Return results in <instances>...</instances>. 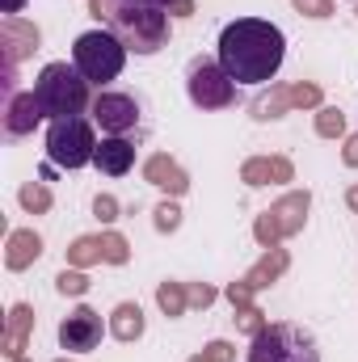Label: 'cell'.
Here are the masks:
<instances>
[{
  "instance_id": "34",
  "label": "cell",
  "mask_w": 358,
  "mask_h": 362,
  "mask_svg": "<svg viewBox=\"0 0 358 362\" xmlns=\"http://www.w3.org/2000/svg\"><path fill=\"white\" fill-rule=\"evenodd\" d=\"M169 13H173V17H190V13H194V0H173Z\"/></svg>"
},
{
  "instance_id": "39",
  "label": "cell",
  "mask_w": 358,
  "mask_h": 362,
  "mask_svg": "<svg viewBox=\"0 0 358 362\" xmlns=\"http://www.w3.org/2000/svg\"><path fill=\"white\" fill-rule=\"evenodd\" d=\"M17 362H25V358H17Z\"/></svg>"
},
{
  "instance_id": "26",
  "label": "cell",
  "mask_w": 358,
  "mask_h": 362,
  "mask_svg": "<svg viewBox=\"0 0 358 362\" xmlns=\"http://www.w3.org/2000/svg\"><path fill=\"white\" fill-rule=\"evenodd\" d=\"M232 320H236V329H245L249 337H258V333L266 329V312H258L253 303H249V308H236V316H232Z\"/></svg>"
},
{
  "instance_id": "9",
  "label": "cell",
  "mask_w": 358,
  "mask_h": 362,
  "mask_svg": "<svg viewBox=\"0 0 358 362\" xmlns=\"http://www.w3.org/2000/svg\"><path fill=\"white\" fill-rule=\"evenodd\" d=\"M253 118L258 122H270V118H282L287 110H321V89L316 85H270L266 93L253 97Z\"/></svg>"
},
{
  "instance_id": "20",
  "label": "cell",
  "mask_w": 358,
  "mask_h": 362,
  "mask_svg": "<svg viewBox=\"0 0 358 362\" xmlns=\"http://www.w3.org/2000/svg\"><path fill=\"white\" fill-rule=\"evenodd\" d=\"M110 333L118 341H139L144 337V312H139V303H118L114 316H110Z\"/></svg>"
},
{
  "instance_id": "11",
  "label": "cell",
  "mask_w": 358,
  "mask_h": 362,
  "mask_svg": "<svg viewBox=\"0 0 358 362\" xmlns=\"http://www.w3.org/2000/svg\"><path fill=\"white\" fill-rule=\"evenodd\" d=\"M59 346H64V350H76V354L97 350V346H101V316H97L93 308H76V312L59 325Z\"/></svg>"
},
{
  "instance_id": "12",
  "label": "cell",
  "mask_w": 358,
  "mask_h": 362,
  "mask_svg": "<svg viewBox=\"0 0 358 362\" xmlns=\"http://www.w3.org/2000/svg\"><path fill=\"white\" fill-rule=\"evenodd\" d=\"M0 42H4V64L17 68L25 55L38 51L42 34H38V25H30V21H21V17H4V21H0Z\"/></svg>"
},
{
  "instance_id": "6",
  "label": "cell",
  "mask_w": 358,
  "mask_h": 362,
  "mask_svg": "<svg viewBox=\"0 0 358 362\" xmlns=\"http://www.w3.org/2000/svg\"><path fill=\"white\" fill-rule=\"evenodd\" d=\"M47 156L59 165V169H85L97 156V139H93V127L76 114V118H55L51 131H47Z\"/></svg>"
},
{
  "instance_id": "4",
  "label": "cell",
  "mask_w": 358,
  "mask_h": 362,
  "mask_svg": "<svg viewBox=\"0 0 358 362\" xmlns=\"http://www.w3.org/2000/svg\"><path fill=\"white\" fill-rule=\"evenodd\" d=\"M122 64H127V47H122V38H118L114 30H89V34H81L76 47H72V68H76L89 85L114 81V76L122 72Z\"/></svg>"
},
{
  "instance_id": "27",
  "label": "cell",
  "mask_w": 358,
  "mask_h": 362,
  "mask_svg": "<svg viewBox=\"0 0 358 362\" xmlns=\"http://www.w3.org/2000/svg\"><path fill=\"white\" fill-rule=\"evenodd\" d=\"M55 286H59V295H85V291H89V278L81 270H64L55 278Z\"/></svg>"
},
{
  "instance_id": "29",
  "label": "cell",
  "mask_w": 358,
  "mask_h": 362,
  "mask_svg": "<svg viewBox=\"0 0 358 362\" xmlns=\"http://www.w3.org/2000/svg\"><path fill=\"white\" fill-rule=\"evenodd\" d=\"M304 17H316V21H325V17H333V0H291Z\"/></svg>"
},
{
  "instance_id": "33",
  "label": "cell",
  "mask_w": 358,
  "mask_h": 362,
  "mask_svg": "<svg viewBox=\"0 0 358 362\" xmlns=\"http://www.w3.org/2000/svg\"><path fill=\"white\" fill-rule=\"evenodd\" d=\"M342 160H346L350 169H358V135H346V148H342Z\"/></svg>"
},
{
  "instance_id": "19",
  "label": "cell",
  "mask_w": 358,
  "mask_h": 362,
  "mask_svg": "<svg viewBox=\"0 0 358 362\" xmlns=\"http://www.w3.org/2000/svg\"><path fill=\"white\" fill-rule=\"evenodd\" d=\"M287 266H291V257H287V249H278V245H274V249H266V257H262V262H258L253 270L245 274L241 282H245V286H249V291L258 295L262 286H270V282H278V278L287 274Z\"/></svg>"
},
{
  "instance_id": "3",
  "label": "cell",
  "mask_w": 358,
  "mask_h": 362,
  "mask_svg": "<svg viewBox=\"0 0 358 362\" xmlns=\"http://www.w3.org/2000/svg\"><path fill=\"white\" fill-rule=\"evenodd\" d=\"M34 97H38V105L51 122L55 118H76L89 105V81L68 64H47L34 81Z\"/></svg>"
},
{
  "instance_id": "18",
  "label": "cell",
  "mask_w": 358,
  "mask_h": 362,
  "mask_svg": "<svg viewBox=\"0 0 358 362\" xmlns=\"http://www.w3.org/2000/svg\"><path fill=\"white\" fill-rule=\"evenodd\" d=\"M30 329H34V308H30V303H17V308L8 312V325H4V358L8 362L21 358V350H25V341H30Z\"/></svg>"
},
{
  "instance_id": "36",
  "label": "cell",
  "mask_w": 358,
  "mask_h": 362,
  "mask_svg": "<svg viewBox=\"0 0 358 362\" xmlns=\"http://www.w3.org/2000/svg\"><path fill=\"white\" fill-rule=\"evenodd\" d=\"M118 4H144V8H169L173 0H118Z\"/></svg>"
},
{
  "instance_id": "22",
  "label": "cell",
  "mask_w": 358,
  "mask_h": 362,
  "mask_svg": "<svg viewBox=\"0 0 358 362\" xmlns=\"http://www.w3.org/2000/svg\"><path fill=\"white\" fill-rule=\"evenodd\" d=\"M93 262H101V236H81V240H72V249H68V266H76V270H85Z\"/></svg>"
},
{
  "instance_id": "17",
  "label": "cell",
  "mask_w": 358,
  "mask_h": 362,
  "mask_svg": "<svg viewBox=\"0 0 358 362\" xmlns=\"http://www.w3.org/2000/svg\"><path fill=\"white\" fill-rule=\"evenodd\" d=\"M38 257H42L38 232H34V228H17V232L8 236V249H4V266H8V270H30Z\"/></svg>"
},
{
  "instance_id": "2",
  "label": "cell",
  "mask_w": 358,
  "mask_h": 362,
  "mask_svg": "<svg viewBox=\"0 0 358 362\" xmlns=\"http://www.w3.org/2000/svg\"><path fill=\"white\" fill-rule=\"evenodd\" d=\"M93 17H101L127 51L135 55H156L169 42V17L161 8H144V4H118V0H89Z\"/></svg>"
},
{
  "instance_id": "1",
  "label": "cell",
  "mask_w": 358,
  "mask_h": 362,
  "mask_svg": "<svg viewBox=\"0 0 358 362\" xmlns=\"http://www.w3.org/2000/svg\"><path fill=\"white\" fill-rule=\"evenodd\" d=\"M287 55V38L262 17H236L219 34V68L236 85H266L278 76Z\"/></svg>"
},
{
  "instance_id": "16",
  "label": "cell",
  "mask_w": 358,
  "mask_h": 362,
  "mask_svg": "<svg viewBox=\"0 0 358 362\" xmlns=\"http://www.w3.org/2000/svg\"><path fill=\"white\" fill-rule=\"evenodd\" d=\"M93 165H97L105 177H122V173L135 165V148H131L122 135H114V139H101V144H97V156H93Z\"/></svg>"
},
{
  "instance_id": "37",
  "label": "cell",
  "mask_w": 358,
  "mask_h": 362,
  "mask_svg": "<svg viewBox=\"0 0 358 362\" xmlns=\"http://www.w3.org/2000/svg\"><path fill=\"white\" fill-rule=\"evenodd\" d=\"M346 202H350V211H358V185H350V189H346Z\"/></svg>"
},
{
  "instance_id": "10",
  "label": "cell",
  "mask_w": 358,
  "mask_h": 362,
  "mask_svg": "<svg viewBox=\"0 0 358 362\" xmlns=\"http://www.w3.org/2000/svg\"><path fill=\"white\" fill-rule=\"evenodd\" d=\"M93 122L101 131H110V135H127L139 122V105L127 93H97L93 97Z\"/></svg>"
},
{
  "instance_id": "31",
  "label": "cell",
  "mask_w": 358,
  "mask_h": 362,
  "mask_svg": "<svg viewBox=\"0 0 358 362\" xmlns=\"http://www.w3.org/2000/svg\"><path fill=\"white\" fill-rule=\"evenodd\" d=\"M202 354H207L211 362H236V346H232V341H211Z\"/></svg>"
},
{
  "instance_id": "13",
  "label": "cell",
  "mask_w": 358,
  "mask_h": 362,
  "mask_svg": "<svg viewBox=\"0 0 358 362\" xmlns=\"http://www.w3.org/2000/svg\"><path fill=\"white\" fill-rule=\"evenodd\" d=\"M42 118H47V114H42V105H38V97H34V93H17V97H8V101H4V131H8L13 139L30 135Z\"/></svg>"
},
{
  "instance_id": "40",
  "label": "cell",
  "mask_w": 358,
  "mask_h": 362,
  "mask_svg": "<svg viewBox=\"0 0 358 362\" xmlns=\"http://www.w3.org/2000/svg\"><path fill=\"white\" fill-rule=\"evenodd\" d=\"M59 362H68V358H59Z\"/></svg>"
},
{
  "instance_id": "35",
  "label": "cell",
  "mask_w": 358,
  "mask_h": 362,
  "mask_svg": "<svg viewBox=\"0 0 358 362\" xmlns=\"http://www.w3.org/2000/svg\"><path fill=\"white\" fill-rule=\"evenodd\" d=\"M0 8H4V17H17L25 8V0H0Z\"/></svg>"
},
{
  "instance_id": "24",
  "label": "cell",
  "mask_w": 358,
  "mask_h": 362,
  "mask_svg": "<svg viewBox=\"0 0 358 362\" xmlns=\"http://www.w3.org/2000/svg\"><path fill=\"white\" fill-rule=\"evenodd\" d=\"M127 257H131V245H127V236H118V232H105V236H101V262H110V266H127Z\"/></svg>"
},
{
  "instance_id": "21",
  "label": "cell",
  "mask_w": 358,
  "mask_h": 362,
  "mask_svg": "<svg viewBox=\"0 0 358 362\" xmlns=\"http://www.w3.org/2000/svg\"><path fill=\"white\" fill-rule=\"evenodd\" d=\"M156 303H161V312L173 320V316H181V312H185L190 295H185V286H181V282H161V286H156Z\"/></svg>"
},
{
  "instance_id": "32",
  "label": "cell",
  "mask_w": 358,
  "mask_h": 362,
  "mask_svg": "<svg viewBox=\"0 0 358 362\" xmlns=\"http://www.w3.org/2000/svg\"><path fill=\"white\" fill-rule=\"evenodd\" d=\"M185 295H190V303H194V308H211V303H215V291H211L207 282H194Z\"/></svg>"
},
{
  "instance_id": "15",
  "label": "cell",
  "mask_w": 358,
  "mask_h": 362,
  "mask_svg": "<svg viewBox=\"0 0 358 362\" xmlns=\"http://www.w3.org/2000/svg\"><path fill=\"white\" fill-rule=\"evenodd\" d=\"M291 177H295V169H291L287 156H253L241 169L245 185H282V181H291Z\"/></svg>"
},
{
  "instance_id": "38",
  "label": "cell",
  "mask_w": 358,
  "mask_h": 362,
  "mask_svg": "<svg viewBox=\"0 0 358 362\" xmlns=\"http://www.w3.org/2000/svg\"><path fill=\"white\" fill-rule=\"evenodd\" d=\"M190 362H211V358H207V354H194V358H190Z\"/></svg>"
},
{
  "instance_id": "28",
  "label": "cell",
  "mask_w": 358,
  "mask_h": 362,
  "mask_svg": "<svg viewBox=\"0 0 358 362\" xmlns=\"http://www.w3.org/2000/svg\"><path fill=\"white\" fill-rule=\"evenodd\" d=\"M181 228V206L178 202H161L156 206V232H178Z\"/></svg>"
},
{
  "instance_id": "8",
  "label": "cell",
  "mask_w": 358,
  "mask_h": 362,
  "mask_svg": "<svg viewBox=\"0 0 358 362\" xmlns=\"http://www.w3.org/2000/svg\"><path fill=\"white\" fill-rule=\"evenodd\" d=\"M185 85H190V101L198 110H224V105L236 101V81L219 64H211V59H198L190 68V81Z\"/></svg>"
},
{
  "instance_id": "14",
  "label": "cell",
  "mask_w": 358,
  "mask_h": 362,
  "mask_svg": "<svg viewBox=\"0 0 358 362\" xmlns=\"http://www.w3.org/2000/svg\"><path fill=\"white\" fill-rule=\"evenodd\" d=\"M144 177L152 181L156 189L173 194V198H181V194L190 189V177H185V169H181V165L173 160V156H165V152L148 156V165H144Z\"/></svg>"
},
{
  "instance_id": "30",
  "label": "cell",
  "mask_w": 358,
  "mask_h": 362,
  "mask_svg": "<svg viewBox=\"0 0 358 362\" xmlns=\"http://www.w3.org/2000/svg\"><path fill=\"white\" fill-rule=\"evenodd\" d=\"M93 211H97V219H101V223H114V219H118V202H114L110 194H97Z\"/></svg>"
},
{
  "instance_id": "5",
  "label": "cell",
  "mask_w": 358,
  "mask_h": 362,
  "mask_svg": "<svg viewBox=\"0 0 358 362\" xmlns=\"http://www.w3.org/2000/svg\"><path fill=\"white\" fill-rule=\"evenodd\" d=\"M249 362H321L316 337L299 325H266L253 337Z\"/></svg>"
},
{
  "instance_id": "25",
  "label": "cell",
  "mask_w": 358,
  "mask_h": 362,
  "mask_svg": "<svg viewBox=\"0 0 358 362\" xmlns=\"http://www.w3.org/2000/svg\"><path fill=\"white\" fill-rule=\"evenodd\" d=\"M21 206L25 211H34V215H42V211H51V189L47 185H38V181H30V185H21Z\"/></svg>"
},
{
  "instance_id": "23",
  "label": "cell",
  "mask_w": 358,
  "mask_h": 362,
  "mask_svg": "<svg viewBox=\"0 0 358 362\" xmlns=\"http://www.w3.org/2000/svg\"><path fill=\"white\" fill-rule=\"evenodd\" d=\"M316 135H325V139L346 135V114L333 110V105H321V114H316Z\"/></svg>"
},
{
  "instance_id": "7",
  "label": "cell",
  "mask_w": 358,
  "mask_h": 362,
  "mask_svg": "<svg viewBox=\"0 0 358 362\" xmlns=\"http://www.w3.org/2000/svg\"><path fill=\"white\" fill-rule=\"evenodd\" d=\"M308 206H312V194H308V189L282 194L266 215H258V223H253L258 245H262V249H274L278 240L299 236V232H304V219H308Z\"/></svg>"
}]
</instances>
